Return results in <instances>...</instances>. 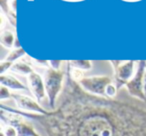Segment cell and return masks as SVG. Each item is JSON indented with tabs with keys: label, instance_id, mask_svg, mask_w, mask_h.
<instances>
[{
	"label": "cell",
	"instance_id": "1",
	"mask_svg": "<svg viewBox=\"0 0 146 136\" xmlns=\"http://www.w3.org/2000/svg\"><path fill=\"white\" fill-rule=\"evenodd\" d=\"M67 64L60 104L46 114L13 111L36 121L47 136H146V103L110 99L86 92Z\"/></svg>",
	"mask_w": 146,
	"mask_h": 136
},
{
	"label": "cell",
	"instance_id": "2",
	"mask_svg": "<svg viewBox=\"0 0 146 136\" xmlns=\"http://www.w3.org/2000/svg\"><path fill=\"white\" fill-rule=\"evenodd\" d=\"M0 118L2 124L11 125L16 128L18 136H40L34 126L25 120V117L13 111L12 108L6 107L3 104L0 106Z\"/></svg>",
	"mask_w": 146,
	"mask_h": 136
},
{
	"label": "cell",
	"instance_id": "3",
	"mask_svg": "<svg viewBox=\"0 0 146 136\" xmlns=\"http://www.w3.org/2000/svg\"><path fill=\"white\" fill-rule=\"evenodd\" d=\"M63 80H64V72L61 70H55L49 68L46 72L44 78L46 96L48 98L49 105L51 109H55L57 97L63 91Z\"/></svg>",
	"mask_w": 146,
	"mask_h": 136
},
{
	"label": "cell",
	"instance_id": "4",
	"mask_svg": "<svg viewBox=\"0 0 146 136\" xmlns=\"http://www.w3.org/2000/svg\"><path fill=\"white\" fill-rule=\"evenodd\" d=\"M137 64L135 74L125 84V87L132 97L146 103V96L144 94V74L146 70V61H138Z\"/></svg>",
	"mask_w": 146,
	"mask_h": 136
},
{
	"label": "cell",
	"instance_id": "5",
	"mask_svg": "<svg viewBox=\"0 0 146 136\" xmlns=\"http://www.w3.org/2000/svg\"><path fill=\"white\" fill-rule=\"evenodd\" d=\"M78 83L88 93L105 97V89L111 83V79L108 76H92L83 77Z\"/></svg>",
	"mask_w": 146,
	"mask_h": 136
},
{
	"label": "cell",
	"instance_id": "6",
	"mask_svg": "<svg viewBox=\"0 0 146 136\" xmlns=\"http://www.w3.org/2000/svg\"><path fill=\"white\" fill-rule=\"evenodd\" d=\"M111 64L113 65L115 69V80L117 88H121L123 85H125L130 79L134 76V66L135 62L133 60L125 61H111Z\"/></svg>",
	"mask_w": 146,
	"mask_h": 136
},
{
	"label": "cell",
	"instance_id": "7",
	"mask_svg": "<svg viewBox=\"0 0 146 136\" xmlns=\"http://www.w3.org/2000/svg\"><path fill=\"white\" fill-rule=\"evenodd\" d=\"M11 97L14 99L15 103H16L17 107L19 108V110L24 112H30V113H35V114H46L47 110L44 109L43 107H41V105L37 101H35L34 99L28 97L26 95H21V94H15L12 93Z\"/></svg>",
	"mask_w": 146,
	"mask_h": 136
},
{
	"label": "cell",
	"instance_id": "8",
	"mask_svg": "<svg viewBox=\"0 0 146 136\" xmlns=\"http://www.w3.org/2000/svg\"><path fill=\"white\" fill-rule=\"evenodd\" d=\"M28 83L31 93L33 94L36 100L40 102L43 98L46 96V90H45V84L42 80L41 76L36 72H32L28 75Z\"/></svg>",
	"mask_w": 146,
	"mask_h": 136
},
{
	"label": "cell",
	"instance_id": "9",
	"mask_svg": "<svg viewBox=\"0 0 146 136\" xmlns=\"http://www.w3.org/2000/svg\"><path fill=\"white\" fill-rule=\"evenodd\" d=\"M1 85L5 86L7 88H10L13 90H27V87L23 83H21L18 79L13 77L12 75H6V74H1L0 77Z\"/></svg>",
	"mask_w": 146,
	"mask_h": 136
},
{
	"label": "cell",
	"instance_id": "10",
	"mask_svg": "<svg viewBox=\"0 0 146 136\" xmlns=\"http://www.w3.org/2000/svg\"><path fill=\"white\" fill-rule=\"evenodd\" d=\"M69 64L74 69L78 70H89L92 68V62L90 60H71L69 61Z\"/></svg>",
	"mask_w": 146,
	"mask_h": 136
},
{
	"label": "cell",
	"instance_id": "11",
	"mask_svg": "<svg viewBox=\"0 0 146 136\" xmlns=\"http://www.w3.org/2000/svg\"><path fill=\"white\" fill-rule=\"evenodd\" d=\"M15 36L10 31H4L1 34V44L6 48H11L14 46L15 43Z\"/></svg>",
	"mask_w": 146,
	"mask_h": 136
},
{
	"label": "cell",
	"instance_id": "12",
	"mask_svg": "<svg viewBox=\"0 0 146 136\" xmlns=\"http://www.w3.org/2000/svg\"><path fill=\"white\" fill-rule=\"evenodd\" d=\"M12 70L13 71L18 72V73H20V74H28V75L32 73V72H34L32 70V68H31L27 63L22 62V61H21V62L14 63V64L12 65Z\"/></svg>",
	"mask_w": 146,
	"mask_h": 136
},
{
	"label": "cell",
	"instance_id": "13",
	"mask_svg": "<svg viewBox=\"0 0 146 136\" xmlns=\"http://www.w3.org/2000/svg\"><path fill=\"white\" fill-rule=\"evenodd\" d=\"M24 55H25V51L23 50L22 48H15L14 50L11 51V52L7 55V57H6L5 60L13 63L14 61H16L17 59H19L20 57L24 56Z\"/></svg>",
	"mask_w": 146,
	"mask_h": 136
},
{
	"label": "cell",
	"instance_id": "14",
	"mask_svg": "<svg viewBox=\"0 0 146 136\" xmlns=\"http://www.w3.org/2000/svg\"><path fill=\"white\" fill-rule=\"evenodd\" d=\"M117 86H115L114 84H108L105 89V97L110 98V99H114V97L117 95Z\"/></svg>",
	"mask_w": 146,
	"mask_h": 136
},
{
	"label": "cell",
	"instance_id": "15",
	"mask_svg": "<svg viewBox=\"0 0 146 136\" xmlns=\"http://www.w3.org/2000/svg\"><path fill=\"white\" fill-rule=\"evenodd\" d=\"M2 131L4 132V134L6 136H18V133H17V130L15 127L11 125H5V124H2Z\"/></svg>",
	"mask_w": 146,
	"mask_h": 136
},
{
	"label": "cell",
	"instance_id": "16",
	"mask_svg": "<svg viewBox=\"0 0 146 136\" xmlns=\"http://www.w3.org/2000/svg\"><path fill=\"white\" fill-rule=\"evenodd\" d=\"M12 96V93H10L9 89L5 86L1 85V89H0V100L3 101L5 99H8Z\"/></svg>",
	"mask_w": 146,
	"mask_h": 136
},
{
	"label": "cell",
	"instance_id": "17",
	"mask_svg": "<svg viewBox=\"0 0 146 136\" xmlns=\"http://www.w3.org/2000/svg\"><path fill=\"white\" fill-rule=\"evenodd\" d=\"M12 65H13L12 62H9V61L6 60L2 61L1 64H0V72H1V74H4V72L6 70H8L9 68H12Z\"/></svg>",
	"mask_w": 146,
	"mask_h": 136
},
{
	"label": "cell",
	"instance_id": "18",
	"mask_svg": "<svg viewBox=\"0 0 146 136\" xmlns=\"http://www.w3.org/2000/svg\"><path fill=\"white\" fill-rule=\"evenodd\" d=\"M62 64V61L61 60H51L49 61V65H50V68L55 70H60V66Z\"/></svg>",
	"mask_w": 146,
	"mask_h": 136
},
{
	"label": "cell",
	"instance_id": "19",
	"mask_svg": "<svg viewBox=\"0 0 146 136\" xmlns=\"http://www.w3.org/2000/svg\"><path fill=\"white\" fill-rule=\"evenodd\" d=\"M144 94L146 96V70H145V74H144Z\"/></svg>",
	"mask_w": 146,
	"mask_h": 136
},
{
	"label": "cell",
	"instance_id": "20",
	"mask_svg": "<svg viewBox=\"0 0 146 136\" xmlns=\"http://www.w3.org/2000/svg\"><path fill=\"white\" fill-rule=\"evenodd\" d=\"M0 136H6V135L4 134V132L2 131V130H1V132H0Z\"/></svg>",
	"mask_w": 146,
	"mask_h": 136
}]
</instances>
